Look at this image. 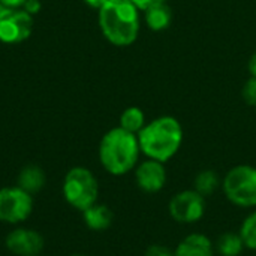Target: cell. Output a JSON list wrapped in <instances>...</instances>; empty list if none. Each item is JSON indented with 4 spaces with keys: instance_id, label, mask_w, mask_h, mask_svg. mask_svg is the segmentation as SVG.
<instances>
[{
    "instance_id": "15",
    "label": "cell",
    "mask_w": 256,
    "mask_h": 256,
    "mask_svg": "<svg viewBox=\"0 0 256 256\" xmlns=\"http://www.w3.org/2000/svg\"><path fill=\"white\" fill-rule=\"evenodd\" d=\"M144 126H146V116H144L141 108L129 106L122 112V116H120V128H123L124 130L138 135Z\"/></svg>"
},
{
    "instance_id": "22",
    "label": "cell",
    "mask_w": 256,
    "mask_h": 256,
    "mask_svg": "<svg viewBox=\"0 0 256 256\" xmlns=\"http://www.w3.org/2000/svg\"><path fill=\"white\" fill-rule=\"evenodd\" d=\"M22 9L33 16L40 10V2L39 0H26V3L22 4Z\"/></svg>"
},
{
    "instance_id": "26",
    "label": "cell",
    "mask_w": 256,
    "mask_h": 256,
    "mask_svg": "<svg viewBox=\"0 0 256 256\" xmlns=\"http://www.w3.org/2000/svg\"><path fill=\"white\" fill-rule=\"evenodd\" d=\"M72 256H84V255H72Z\"/></svg>"
},
{
    "instance_id": "8",
    "label": "cell",
    "mask_w": 256,
    "mask_h": 256,
    "mask_svg": "<svg viewBox=\"0 0 256 256\" xmlns=\"http://www.w3.org/2000/svg\"><path fill=\"white\" fill-rule=\"evenodd\" d=\"M170 216L178 224H195L206 213V198L194 190H183L172 196L168 206Z\"/></svg>"
},
{
    "instance_id": "13",
    "label": "cell",
    "mask_w": 256,
    "mask_h": 256,
    "mask_svg": "<svg viewBox=\"0 0 256 256\" xmlns=\"http://www.w3.org/2000/svg\"><path fill=\"white\" fill-rule=\"evenodd\" d=\"M45 172L38 165H27L18 174V188L27 194H36L45 186Z\"/></svg>"
},
{
    "instance_id": "3",
    "label": "cell",
    "mask_w": 256,
    "mask_h": 256,
    "mask_svg": "<svg viewBox=\"0 0 256 256\" xmlns=\"http://www.w3.org/2000/svg\"><path fill=\"white\" fill-rule=\"evenodd\" d=\"M140 152L138 136L120 126L108 130L99 144L100 164L112 176H124L132 171L138 162Z\"/></svg>"
},
{
    "instance_id": "11",
    "label": "cell",
    "mask_w": 256,
    "mask_h": 256,
    "mask_svg": "<svg viewBox=\"0 0 256 256\" xmlns=\"http://www.w3.org/2000/svg\"><path fill=\"white\" fill-rule=\"evenodd\" d=\"M174 256H213V244L204 234H190L178 243Z\"/></svg>"
},
{
    "instance_id": "4",
    "label": "cell",
    "mask_w": 256,
    "mask_h": 256,
    "mask_svg": "<svg viewBox=\"0 0 256 256\" xmlns=\"http://www.w3.org/2000/svg\"><path fill=\"white\" fill-rule=\"evenodd\" d=\"M99 195L98 180L92 171L82 166L72 168L68 171L63 182V196L76 210H87L96 204Z\"/></svg>"
},
{
    "instance_id": "16",
    "label": "cell",
    "mask_w": 256,
    "mask_h": 256,
    "mask_svg": "<svg viewBox=\"0 0 256 256\" xmlns=\"http://www.w3.org/2000/svg\"><path fill=\"white\" fill-rule=\"evenodd\" d=\"M216 249L222 256H238L244 249V243H243L240 234L225 232L219 237Z\"/></svg>"
},
{
    "instance_id": "7",
    "label": "cell",
    "mask_w": 256,
    "mask_h": 256,
    "mask_svg": "<svg viewBox=\"0 0 256 256\" xmlns=\"http://www.w3.org/2000/svg\"><path fill=\"white\" fill-rule=\"evenodd\" d=\"M33 210V198L21 188L0 189V222L20 224L26 220Z\"/></svg>"
},
{
    "instance_id": "18",
    "label": "cell",
    "mask_w": 256,
    "mask_h": 256,
    "mask_svg": "<svg viewBox=\"0 0 256 256\" xmlns=\"http://www.w3.org/2000/svg\"><path fill=\"white\" fill-rule=\"evenodd\" d=\"M240 237L244 243V248L256 250V212L250 213L240 226Z\"/></svg>"
},
{
    "instance_id": "19",
    "label": "cell",
    "mask_w": 256,
    "mask_h": 256,
    "mask_svg": "<svg viewBox=\"0 0 256 256\" xmlns=\"http://www.w3.org/2000/svg\"><path fill=\"white\" fill-rule=\"evenodd\" d=\"M242 96L248 105L256 106V76H250L246 81V84L242 90Z\"/></svg>"
},
{
    "instance_id": "20",
    "label": "cell",
    "mask_w": 256,
    "mask_h": 256,
    "mask_svg": "<svg viewBox=\"0 0 256 256\" xmlns=\"http://www.w3.org/2000/svg\"><path fill=\"white\" fill-rule=\"evenodd\" d=\"M146 256H174V252L170 250L166 246L152 244V246L146 250Z\"/></svg>"
},
{
    "instance_id": "10",
    "label": "cell",
    "mask_w": 256,
    "mask_h": 256,
    "mask_svg": "<svg viewBox=\"0 0 256 256\" xmlns=\"http://www.w3.org/2000/svg\"><path fill=\"white\" fill-rule=\"evenodd\" d=\"M6 248L14 255L36 256L44 248V238L36 231L18 228L9 232V236L6 237Z\"/></svg>"
},
{
    "instance_id": "1",
    "label": "cell",
    "mask_w": 256,
    "mask_h": 256,
    "mask_svg": "<svg viewBox=\"0 0 256 256\" xmlns=\"http://www.w3.org/2000/svg\"><path fill=\"white\" fill-rule=\"evenodd\" d=\"M141 152L159 162H168L183 144V128L176 117L162 116L146 124L136 135Z\"/></svg>"
},
{
    "instance_id": "24",
    "label": "cell",
    "mask_w": 256,
    "mask_h": 256,
    "mask_svg": "<svg viewBox=\"0 0 256 256\" xmlns=\"http://www.w3.org/2000/svg\"><path fill=\"white\" fill-rule=\"evenodd\" d=\"M249 72H250L252 76H256V50L249 58Z\"/></svg>"
},
{
    "instance_id": "12",
    "label": "cell",
    "mask_w": 256,
    "mask_h": 256,
    "mask_svg": "<svg viewBox=\"0 0 256 256\" xmlns=\"http://www.w3.org/2000/svg\"><path fill=\"white\" fill-rule=\"evenodd\" d=\"M82 216H84L86 225L93 231H104L110 228L112 224V218H114L110 207L104 204H93L92 207L82 212Z\"/></svg>"
},
{
    "instance_id": "6",
    "label": "cell",
    "mask_w": 256,
    "mask_h": 256,
    "mask_svg": "<svg viewBox=\"0 0 256 256\" xmlns=\"http://www.w3.org/2000/svg\"><path fill=\"white\" fill-rule=\"evenodd\" d=\"M33 32V16L22 8H9L0 3V40L20 44Z\"/></svg>"
},
{
    "instance_id": "9",
    "label": "cell",
    "mask_w": 256,
    "mask_h": 256,
    "mask_svg": "<svg viewBox=\"0 0 256 256\" xmlns=\"http://www.w3.org/2000/svg\"><path fill=\"white\" fill-rule=\"evenodd\" d=\"M135 180L141 190L147 194H156L162 190L166 183V170L162 162L148 159L138 165L135 171Z\"/></svg>"
},
{
    "instance_id": "27",
    "label": "cell",
    "mask_w": 256,
    "mask_h": 256,
    "mask_svg": "<svg viewBox=\"0 0 256 256\" xmlns=\"http://www.w3.org/2000/svg\"><path fill=\"white\" fill-rule=\"evenodd\" d=\"M36 256H38V255H36Z\"/></svg>"
},
{
    "instance_id": "25",
    "label": "cell",
    "mask_w": 256,
    "mask_h": 256,
    "mask_svg": "<svg viewBox=\"0 0 256 256\" xmlns=\"http://www.w3.org/2000/svg\"><path fill=\"white\" fill-rule=\"evenodd\" d=\"M90 8H94V9H100L108 0H84Z\"/></svg>"
},
{
    "instance_id": "23",
    "label": "cell",
    "mask_w": 256,
    "mask_h": 256,
    "mask_svg": "<svg viewBox=\"0 0 256 256\" xmlns=\"http://www.w3.org/2000/svg\"><path fill=\"white\" fill-rule=\"evenodd\" d=\"M0 3H3L4 6H9V8H22L26 0H0Z\"/></svg>"
},
{
    "instance_id": "2",
    "label": "cell",
    "mask_w": 256,
    "mask_h": 256,
    "mask_svg": "<svg viewBox=\"0 0 256 256\" xmlns=\"http://www.w3.org/2000/svg\"><path fill=\"white\" fill-rule=\"evenodd\" d=\"M138 8L130 0H108L99 9V27L116 46L132 45L140 33Z\"/></svg>"
},
{
    "instance_id": "14",
    "label": "cell",
    "mask_w": 256,
    "mask_h": 256,
    "mask_svg": "<svg viewBox=\"0 0 256 256\" xmlns=\"http://www.w3.org/2000/svg\"><path fill=\"white\" fill-rule=\"evenodd\" d=\"M144 18L147 26L153 32H162L170 27L172 21V9L168 3H160L156 6H152L144 12Z\"/></svg>"
},
{
    "instance_id": "21",
    "label": "cell",
    "mask_w": 256,
    "mask_h": 256,
    "mask_svg": "<svg viewBox=\"0 0 256 256\" xmlns=\"http://www.w3.org/2000/svg\"><path fill=\"white\" fill-rule=\"evenodd\" d=\"M140 10H147L150 9L152 6H156V4H160V3H166V0H130Z\"/></svg>"
},
{
    "instance_id": "17",
    "label": "cell",
    "mask_w": 256,
    "mask_h": 256,
    "mask_svg": "<svg viewBox=\"0 0 256 256\" xmlns=\"http://www.w3.org/2000/svg\"><path fill=\"white\" fill-rule=\"evenodd\" d=\"M219 183H220L219 176L213 170H204V171L198 172V176L195 177V182H194L195 190L198 194H201L204 198L213 195L218 190Z\"/></svg>"
},
{
    "instance_id": "5",
    "label": "cell",
    "mask_w": 256,
    "mask_h": 256,
    "mask_svg": "<svg viewBox=\"0 0 256 256\" xmlns=\"http://www.w3.org/2000/svg\"><path fill=\"white\" fill-rule=\"evenodd\" d=\"M222 186L230 202L244 208L256 207V168L250 165L234 166L226 172Z\"/></svg>"
}]
</instances>
